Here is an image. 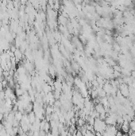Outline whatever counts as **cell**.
Returning a JSON list of instances; mask_svg holds the SVG:
<instances>
[{
	"label": "cell",
	"instance_id": "cell-3",
	"mask_svg": "<svg viewBox=\"0 0 135 136\" xmlns=\"http://www.w3.org/2000/svg\"><path fill=\"white\" fill-rule=\"evenodd\" d=\"M14 57L16 59V62H19L20 61L22 60V57H23V53H22V52L19 49H17L16 50L14 51Z\"/></svg>",
	"mask_w": 135,
	"mask_h": 136
},
{
	"label": "cell",
	"instance_id": "cell-6",
	"mask_svg": "<svg viewBox=\"0 0 135 136\" xmlns=\"http://www.w3.org/2000/svg\"><path fill=\"white\" fill-rule=\"evenodd\" d=\"M27 115H28L29 123H30L31 124H33V123H35V121H36V119H37L35 113H34L33 112H31L30 113H29V114Z\"/></svg>",
	"mask_w": 135,
	"mask_h": 136
},
{
	"label": "cell",
	"instance_id": "cell-12",
	"mask_svg": "<svg viewBox=\"0 0 135 136\" xmlns=\"http://www.w3.org/2000/svg\"><path fill=\"white\" fill-rule=\"evenodd\" d=\"M130 129L132 131H135V120H132L130 122Z\"/></svg>",
	"mask_w": 135,
	"mask_h": 136
},
{
	"label": "cell",
	"instance_id": "cell-5",
	"mask_svg": "<svg viewBox=\"0 0 135 136\" xmlns=\"http://www.w3.org/2000/svg\"><path fill=\"white\" fill-rule=\"evenodd\" d=\"M42 90H43V92L45 93V95H46V94L49 93V92H52V88L51 85H49L48 83H45V84H42Z\"/></svg>",
	"mask_w": 135,
	"mask_h": 136
},
{
	"label": "cell",
	"instance_id": "cell-2",
	"mask_svg": "<svg viewBox=\"0 0 135 136\" xmlns=\"http://www.w3.org/2000/svg\"><path fill=\"white\" fill-rule=\"evenodd\" d=\"M119 92L122 94L123 97H127L130 96V92H129V86L126 84H122L119 86Z\"/></svg>",
	"mask_w": 135,
	"mask_h": 136
},
{
	"label": "cell",
	"instance_id": "cell-11",
	"mask_svg": "<svg viewBox=\"0 0 135 136\" xmlns=\"http://www.w3.org/2000/svg\"><path fill=\"white\" fill-rule=\"evenodd\" d=\"M72 69H74L75 71H79V65L78 63L76 62H74L72 64Z\"/></svg>",
	"mask_w": 135,
	"mask_h": 136
},
{
	"label": "cell",
	"instance_id": "cell-8",
	"mask_svg": "<svg viewBox=\"0 0 135 136\" xmlns=\"http://www.w3.org/2000/svg\"><path fill=\"white\" fill-rule=\"evenodd\" d=\"M23 115H24L22 114V112H20L18 111V112H15V114H14V119L17 120V121H18V122H21L22 118H23Z\"/></svg>",
	"mask_w": 135,
	"mask_h": 136
},
{
	"label": "cell",
	"instance_id": "cell-9",
	"mask_svg": "<svg viewBox=\"0 0 135 136\" xmlns=\"http://www.w3.org/2000/svg\"><path fill=\"white\" fill-rule=\"evenodd\" d=\"M50 129H51V125H50V123H49V122L46 121V123H45V127H44V131H45V132L48 134Z\"/></svg>",
	"mask_w": 135,
	"mask_h": 136
},
{
	"label": "cell",
	"instance_id": "cell-14",
	"mask_svg": "<svg viewBox=\"0 0 135 136\" xmlns=\"http://www.w3.org/2000/svg\"><path fill=\"white\" fill-rule=\"evenodd\" d=\"M129 136H135V131H132L131 130H130V131H129Z\"/></svg>",
	"mask_w": 135,
	"mask_h": 136
},
{
	"label": "cell",
	"instance_id": "cell-10",
	"mask_svg": "<svg viewBox=\"0 0 135 136\" xmlns=\"http://www.w3.org/2000/svg\"><path fill=\"white\" fill-rule=\"evenodd\" d=\"M87 122H88V124H89V125L93 126L94 123H95V119L91 116H88V119H87Z\"/></svg>",
	"mask_w": 135,
	"mask_h": 136
},
{
	"label": "cell",
	"instance_id": "cell-1",
	"mask_svg": "<svg viewBox=\"0 0 135 136\" xmlns=\"http://www.w3.org/2000/svg\"><path fill=\"white\" fill-rule=\"evenodd\" d=\"M107 124L105 123V121H102L99 119V118H97V119H95V123L93 125L94 130H95V133H100L102 134L106 131L107 128Z\"/></svg>",
	"mask_w": 135,
	"mask_h": 136
},
{
	"label": "cell",
	"instance_id": "cell-16",
	"mask_svg": "<svg viewBox=\"0 0 135 136\" xmlns=\"http://www.w3.org/2000/svg\"><path fill=\"white\" fill-rule=\"evenodd\" d=\"M3 89H4V88L3 86V84H2V82H0V92H1L2 91H3Z\"/></svg>",
	"mask_w": 135,
	"mask_h": 136
},
{
	"label": "cell",
	"instance_id": "cell-4",
	"mask_svg": "<svg viewBox=\"0 0 135 136\" xmlns=\"http://www.w3.org/2000/svg\"><path fill=\"white\" fill-rule=\"evenodd\" d=\"M121 130L123 133L128 134L130 131V123L128 121H124V123H122V125L121 126Z\"/></svg>",
	"mask_w": 135,
	"mask_h": 136
},
{
	"label": "cell",
	"instance_id": "cell-15",
	"mask_svg": "<svg viewBox=\"0 0 135 136\" xmlns=\"http://www.w3.org/2000/svg\"><path fill=\"white\" fill-rule=\"evenodd\" d=\"M122 135H123V134H122V131H118L115 135V136H122Z\"/></svg>",
	"mask_w": 135,
	"mask_h": 136
},
{
	"label": "cell",
	"instance_id": "cell-7",
	"mask_svg": "<svg viewBox=\"0 0 135 136\" xmlns=\"http://www.w3.org/2000/svg\"><path fill=\"white\" fill-rule=\"evenodd\" d=\"M95 110L98 113H99V114H101V113L106 112H105L104 107L102 105L101 103H98V104H96L95 107Z\"/></svg>",
	"mask_w": 135,
	"mask_h": 136
},
{
	"label": "cell",
	"instance_id": "cell-13",
	"mask_svg": "<svg viewBox=\"0 0 135 136\" xmlns=\"http://www.w3.org/2000/svg\"><path fill=\"white\" fill-rule=\"evenodd\" d=\"M113 69L114 72H121V71H122V68H121L119 65H116L115 66L113 67Z\"/></svg>",
	"mask_w": 135,
	"mask_h": 136
},
{
	"label": "cell",
	"instance_id": "cell-17",
	"mask_svg": "<svg viewBox=\"0 0 135 136\" xmlns=\"http://www.w3.org/2000/svg\"><path fill=\"white\" fill-rule=\"evenodd\" d=\"M3 128H4V126H3V123H2L1 121H0V130H2Z\"/></svg>",
	"mask_w": 135,
	"mask_h": 136
}]
</instances>
